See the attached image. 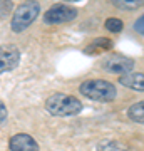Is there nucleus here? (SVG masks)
Returning <instances> with one entry per match:
<instances>
[{
  "instance_id": "obj_1",
  "label": "nucleus",
  "mask_w": 144,
  "mask_h": 151,
  "mask_svg": "<svg viewBox=\"0 0 144 151\" xmlns=\"http://www.w3.org/2000/svg\"><path fill=\"white\" fill-rule=\"evenodd\" d=\"M45 109L49 114L57 116V118H69V116H77L82 111V103L77 97L69 96V94H52L45 101Z\"/></svg>"
},
{
  "instance_id": "obj_2",
  "label": "nucleus",
  "mask_w": 144,
  "mask_h": 151,
  "mask_svg": "<svg viewBox=\"0 0 144 151\" xmlns=\"http://www.w3.org/2000/svg\"><path fill=\"white\" fill-rule=\"evenodd\" d=\"M79 91L87 99H92V101H97V103H111L112 99H116V96H117L116 86L112 82L102 81V79L84 81L79 86Z\"/></svg>"
},
{
  "instance_id": "obj_3",
  "label": "nucleus",
  "mask_w": 144,
  "mask_h": 151,
  "mask_svg": "<svg viewBox=\"0 0 144 151\" xmlns=\"http://www.w3.org/2000/svg\"><path fill=\"white\" fill-rule=\"evenodd\" d=\"M39 12H40V5H39V2H35V0H27V2L20 4L15 9L14 17H12V22H10L12 30L14 32L25 30L29 25H32L34 22H35Z\"/></svg>"
},
{
  "instance_id": "obj_4",
  "label": "nucleus",
  "mask_w": 144,
  "mask_h": 151,
  "mask_svg": "<svg viewBox=\"0 0 144 151\" xmlns=\"http://www.w3.org/2000/svg\"><path fill=\"white\" fill-rule=\"evenodd\" d=\"M102 67L112 74H129L134 69V60L123 54H112L102 60Z\"/></svg>"
},
{
  "instance_id": "obj_5",
  "label": "nucleus",
  "mask_w": 144,
  "mask_h": 151,
  "mask_svg": "<svg viewBox=\"0 0 144 151\" xmlns=\"http://www.w3.org/2000/svg\"><path fill=\"white\" fill-rule=\"evenodd\" d=\"M77 17V10L72 9L69 5H64V4H55L45 12L44 15V20L47 24H65V22L74 20Z\"/></svg>"
},
{
  "instance_id": "obj_6",
  "label": "nucleus",
  "mask_w": 144,
  "mask_h": 151,
  "mask_svg": "<svg viewBox=\"0 0 144 151\" xmlns=\"http://www.w3.org/2000/svg\"><path fill=\"white\" fill-rule=\"evenodd\" d=\"M20 60V52L15 45H0V74L17 67Z\"/></svg>"
},
{
  "instance_id": "obj_7",
  "label": "nucleus",
  "mask_w": 144,
  "mask_h": 151,
  "mask_svg": "<svg viewBox=\"0 0 144 151\" xmlns=\"http://www.w3.org/2000/svg\"><path fill=\"white\" fill-rule=\"evenodd\" d=\"M9 148H10V151H39L37 141L25 133L12 136L9 141Z\"/></svg>"
},
{
  "instance_id": "obj_8",
  "label": "nucleus",
  "mask_w": 144,
  "mask_h": 151,
  "mask_svg": "<svg viewBox=\"0 0 144 151\" xmlns=\"http://www.w3.org/2000/svg\"><path fill=\"white\" fill-rule=\"evenodd\" d=\"M119 82L129 89L144 92V74H141V72H129V74L121 76Z\"/></svg>"
},
{
  "instance_id": "obj_9",
  "label": "nucleus",
  "mask_w": 144,
  "mask_h": 151,
  "mask_svg": "<svg viewBox=\"0 0 144 151\" xmlns=\"http://www.w3.org/2000/svg\"><path fill=\"white\" fill-rule=\"evenodd\" d=\"M112 49V40L111 39H106V37H99V39H94L87 47H85V54H101V52H106Z\"/></svg>"
},
{
  "instance_id": "obj_10",
  "label": "nucleus",
  "mask_w": 144,
  "mask_h": 151,
  "mask_svg": "<svg viewBox=\"0 0 144 151\" xmlns=\"http://www.w3.org/2000/svg\"><path fill=\"white\" fill-rule=\"evenodd\" d=\"M128 116H129V119H133L134 123L144 124V101L134 103L133 106L128 109Z\"/></svg>"
},
{
  "instance_id": "obj_11",
  "label": "nucleus",
  "mask_w": 144,
  "mask_h": 151,
  "mask_svg": "<svg viewBox=\"0 0 144 151\" xmlns=\"http://www.w3.org/2000/svg\"><path fill=\"white\" fill-rule=\"evenodd\" d=\"M111 4L121 10H136L144 5V0H111Z\"/></svg>"
},
{
  "instance_id": "obj_12",
  "label": "nucleus",
  "mask_w": 144,
  "mask_h": 151,
  "mask_svg": "<svg viewBox=\"0 0 144 151\" xmlns=\"http://www.w3.org/2000/svg\"><path fill=\"white\" fill-rule=\"evenodd\" d=\"M97 151H126V146L119 141H102L97 146Z\"/></svg>"
},
{
  "instance_id": "obj_13",
  "label": "nucleus",
  "mask_w": 144,
  "mask_h": 151,
  "mask_svg": "<svg viewBox=\"0 0 144 151\" xmlns=\"http://www.w3.org/2000/svg\"><path fill=\"white\" fill-rule=\"evenodd\" d=\"M106 29L109 30V32H121L123 30V22H121V19H114V17H111V19H107L106 20Z\"/></svg>"
},
{
  "instance_id": "obj_14",
  "label": "nucleus",
  "mask_w": 144,
  "mask_h": 151,
  "mask_svg": "<svg viewBox=\"0 0 144 151\" xmlns=\"http://www.w3.org/2000/svg\"><path fill=\"white\" fill-rule=\"evenodd\" d=\"M14 4L12 0H0V19H7L12 14Z\"/></svg>"
},
{
  "instance_id": "obj_15",
  "label": "nucleus",
  "mask_w": 144,
  "mask_h": 151,
  "mask_svg": "<svg viewBox=\"0 0 144 151\" xmlns=\"http://www.w3.org/2000/svg\"><path fill=\"white\" fill-rule=\"evenodd\" d=\"M134 29H136V32H139L141 35H144V15L138 19V22L134 24Z\"/></svg>"
},
{
  "instance_id": "obj_16",
  "label": "nucleus",
  "mask_w": 144,
  "mask_h": 151,
  "mask_svg": "<svg viewBox=\"0 0 144 151\" xmlns=\"http://www.w3.org/2000/svg\"><path fill=\"white\" fill-rule=\"evenodd\" d=\"M5 119H7V108H5V104L0 101V124L4 123Z\"/></svg>"
},
{
  "instance_id": "obj_17",
  "label": "nucleus",
  "mask_w": 144,
  "mask_h": 151,
  "mask_svg": "<svg viewBox=\"0 0 144 151\" xmlns=\"http://www.w3.org/2000/svg\"><path fill=\"white\" fill-rule=\"evenodd\" d=\"M69 2H77V0H69Z\"/></svg>"
}]
</instances>
